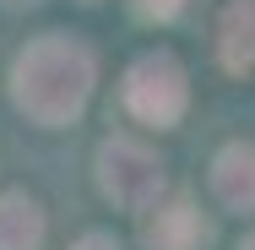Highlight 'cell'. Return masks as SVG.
Listing matches in <instances>:
<instances>
[{
	"label": "cell",
	"mask_w": 255,
	"mask_h": 250,
	"mask_svg": "<svg viewBox=\"0 0 255 250\" xmlns=\"http://www.w3.org/2000/svg\"><path fill=\"white\" fill-rule=\"evenodd\" d=\"M130 5H136V16H147V22H168V16H179L185 0H130Z\"/></svg>",
	"instance_id": "obj_8"
},
{
	"label": "cell",
	"mask_w": 255,
	"mask_h": 250,
	"mask_svg": "<svg viewBox=\"0 0 255 250\" xmlns=\"http://www.w3.org/2000/svg\"><path fill=\"white\" fill-rule=\"evenodd\" d=\"M11 98L38 125H71L93 98V54L65 33H44L11 65Z\"/></svg>",
	"instance_id": "obj_1"
},
{
	"label": "cell",
	"mask_w": 255,
	"mask_h": 250,
	"mask_svg": "<svg viewBox=\"0 0 255 250\" xmlns=\"http://www.w3.org/2000/svg\"><path fill=\"white\" fill-rule=\"evenodd\" d=\"M212 191L234 212H255V147L234 142L212 158Z\"/></svg>",
	"instance_id": "obj_5"
},
{
	"label": "cell",
	"mask_w": 255,
	"mask_h": 250,
	"mask_svg": "<svg viewBox=\"0 0 255 250\" xmlns=\"http://www.w3.org/2000/svg\"><path fill=\"white\" fill-rule=\"evenodd\" d=\"M206 229L201 212L190 201H168V207H152L147 223H141V245L147 250H201Z\"/></svg>",
	"instance_id": "obj_4"
},
{
	"label": "cell",
	"mask_w": 255,
	"mask_h": 250,
	"mask_svg": "<svg viewBox=\"0 0 255 250\" xmlns=\"http://www.w3.org/2000/svg\"><path fill=\"white\" fill-rule=\"evenodd\" d=\"M98 191L125 212H152L157 196H163V163L141 142L114 136L98 147Z\"/></svg>",
	"instance_id": "obj_2"
},
{
	"label": "cell",
	"mask_w": 255,
	"mask_h": 250,
	"mask_svg": "<svg viewBox=\"0 0 255 250\" xmlns=\"http://www.w3.org/2000/svg\"><path fill=\"white\" fill-rule=\"evenodd\" d=\"M239 250H255V234H250V240H245V245H239Z\"/></svg>",
	"instance_id": "obj_10"
},
{
	"label": "cell",
	"mask_w": 255,
	"mask_h": 250,
	"mask_svg": "<svg viewBox=\"0 0 255 250\" xmlns=\"http://www.w3.org/2000/svg\"><path fill=\"white\" fill-rule=\"evenodd\" d=\"M217 54L234 76L255 71V0H228L217 16Z\"/></svg>",
	"instance_id": "obj_6"
},
{
	"label": "cell",
	"mask_w": 255,
	"mask_h": 250,
	"mask_svg": "<svg viewBox=\"0 0 255 250\" xmlns=\"http://www.w3.org/2000/svg\"><path fill=\"white\" fill-rule=\"evenodd\" d=\"M44 207L27 191H5L0 196V250H38L44 245Z\"/></svg>",
	"instance_id": "obj_7"
},
{
	"label": "cell",
	"mask_w": 255,
	"mask_h": 250,
	"mask_svg": "<svg viewBox=\"0 0 255 250\" xmlns=\"http://www.w3.org/2000/svg\"><path fill=\"white\" fill-rule=\"evenodd\" d=\"M190 103V82L179 71V60L168 54H141L130 71H125V109L147 125H174Z\"/></svg>",
	"instance_id": "obj_3"
},
{
	"label": "cell",
	"mask_w": 255,
	"mask_h": 250,
	"mask_svg": "<svg viewBox=\"0 0 255 250\" xmlns=\"http://www.w3.org/2000/svg\"><path fill=\"white\" fill-rule=\"evenodd\" d=\"M71 250H120V245H114L109 234H82V240H76Z\"/></svg>",
	"instance_id": "obj_9"
}]
</instances>
